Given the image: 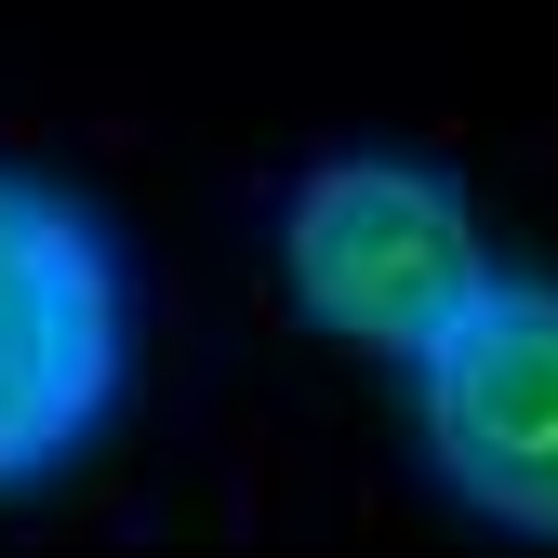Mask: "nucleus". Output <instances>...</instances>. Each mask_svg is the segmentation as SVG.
Segmentation results:
<instances>
[{"label":"nucleus","instance_id":"f257e3e1","mask_svg":"<svg viewBox=\"0 0 558 558\" xmlns=\"http://www.w3.org/2000/svg\"><path fill=\"white\" fill-rule=\"evenodd\" d=\"M493 240H478V199L439 160L399 147H332L279 186V293L306 306V332L360 345V360H426V345L478 306Z\"/></svg>","mask_w":558,"mask_h":558},{"label":"nucleus","instance_id":"f03ea898","mask_svg":"<svg viewBox=\"0 0 558 558\" xmlns=\"http://www.w3.org/2000/svg\"><path fill=\"white\" fill-rule=\"evenodd\" d=\"M133 386V266L81 186L0 160V493L66 478Z\"/></svg>","mask_w":558,"mask_h":558},{"label":"nucleus","instance_id":"7ed1b4c3","mask_svg":"<svg viewBox=\"0 0 558 558\" xmlns=\"http://www.w3.org/2000/svg\"><path fill=\"white\" fill-rule=\"evenodd\" d=\"M426 478L519 545H558V279H478V306L412 360Z\"/></svg>","mask_w":558,"mask_h":558}]
</instances>
